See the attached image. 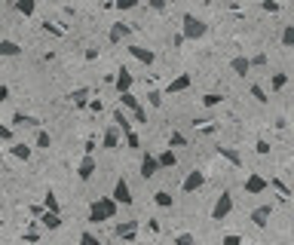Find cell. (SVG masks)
Wrapping results in <instances>:
<instances>
[{"label": "cell", "instance_id": "6da1fadb", "mask_svg": "<svg viewBox=\"0 0 294 245\" xmlns=\"http://www.w3.org/2000/svg\"><path fill=\"white\" fill-rule=\"evenodd\" d=\"M117 215V202L110 199V196H98L92 206H89V224H104V221H110Z\"/></svg>", "mask_w": 294, "mask_h": 245}, {"label": "cell", "instance_id": "7a4b0ae2", "mask_svg": "<svg viewBox=\"0 0 294 245\" xmlns=\"http://www.w3.org/2000/svg\"><path fill=\"white\" fill-rule=\"evenodd\" d=\"M181 34H184V40H202L208 34V25L202 19H196L193 13H184L181 16Z\"/></svg>", "mask_w": 294, "mask_h": 245}, {"label": "cell", "instance_id": "3957f363", "mask_svg": "<svg viewBox=\"0 0 294 245\" xmlns=\"http://www.w3.org/2000/svg\"><path fill=\"white\" fill-rule=\"evenodd\" d=\"M110 199H114L117 206H132V202H135V196H132V187H129V181H126V178H117V184H114V193H110Z\"/></svg>", "mask_w": 294, "mask_h": 245}, {"label": "cell", "instance_id": "277c9868", "mask_svg": "<svg viewBox=\"0 0 294 245\" xmlns=\"http://www.w3.org/2000/svg\"><path fill=\"white\" fill-rule=\"evenodd\" d=\"M233 212V196L230 193H220L217 199H214V209H211V218L214 221H224L227 215Z\"/></svg>", "mask_w": 294, "mask_h": 245}, {"label": "cell", "instance_id": "5b68a950", "mask_svg": "<svg viewBox=\"0 0 294 245\" xmlns=\"http://www.w3.org/2000/svg\"><path fill=\"white\" fill-rule=\"evenodd\" d=\"M132 34V25H126V22H117V25H110V31H107V40H110V43H123V40Z\"/></svg>", "mask_w": 294, "mask_h": 245}, {"label": "cell", "instance_id": "8992f818", "mask_svg": "<svg viewBox=\"0 0 294 245\" xmlns=\"http://www.w3.org/2000/svg\"><path fill=\"white\" fill-rule=\"evenodd\" d=\"M132 74H129V68H120L117 71V77H114V86H117V92L120 95H126V92H132Z\"/></svg>", "mask_w": 294, "mask_h": 245}, {"label": "cell", "instance_id": "52a82bcc", "mask_svg": "<svg viewBox=\"0 0 294 245\" xmlns=\"http://www.w3.org/2000/svg\"><path fill=\"white\" fill-rule=\"evenodd\" d=\"M267 187H270V181H267L264 175H248V178H245V193H251V196L264 193Z\"/></svg>", "mask_w": 294, "mask_h": 245}, {"label": "cell", "instance_id": "ba28073f", "mask_svg": "<svg viewBox=\"0 0 294 245\" xmlns=\"http://www.w3.org/2000/svg\"><path fill=\"white\" fill-rule=\"evenodd\" d=\"M129 52H132V58H138V62H141L144 68H151V65L157 62L154 49H147V46H138V43H135V46H129Z\"/></svg>", "mask_w": 294, "mask_h": 245}, {"label": "cell", "instance_id": "9c48e42d", "mask_svg": "<svg viewBox=\"0 0 294 245\" xmlns=\"http://www.w3.org/2000/svg\"><path fill=\"white\" fill-rule=\"evenodd\" d=\"M202 184H205V175H202V172H190L187 178H184L181 190H184V193H196V190H202Z\"/></svg>", "mask_w": 294, "mask_h": 245}, {"label": "cell", "instance_id": "30bf717a", "mask_svg": "<svg viewBox=\"0 0 294 245\" xmlns=\"http://www.w3.org/2000/svg\"><path fill=\"white\" fill-rule=\"evenodd\" d=\"M157 172H160L157 156H154V153H144V156H141V178H154Z\"/></svg>", "mask_w": 294, "mask_h": 245}, {"label": "cell", "instance_id": "8fae6325", "mask_svg": "<svg viewBox=\"0 0 294 245\" xmlns=\"http://www.w3.org/2000/svg\"><path fill=\"white\" fill-rule=\"evenodd\" d=\"M98 172V166H95V156H83V162H80V169H77V178L80 181H92V175Z\"/></svg>", "mask_w": 294, "mask_h": 245}, {"label": "cell", "instance_id": "7c38bea8", "mask_svg": "<svg viewBox=\"0 0 294 245\" xmlns=\"http://www.w3.org/2000/svg\"><path fill=\"white\" fill-rule=\"evenodd\" d=\"M270 215H273V206H257L251 212V224L254 227H267L270 224Z\"/></svg>", "mask_w": 294, "mask_h": 245}, {"label": "cell", "instance_id": "4fadbf2b", "mask_svg": "<svg viewBox=\"0 0 294 245\" xmlns=\"http://www.w3.org/2000/svg\"><path fill=\"white\" fill-rule=\"evenodd\" d=\"M184 89H190V74H178L172 83L166 86V92L169 95H175V92H184Z\"/></svg>", "mask_w": 294, "mask_h": 245}, {"label": "cell", "instance_id": "5bb4252c", "mask_svg": "<svg viewBox=\"0 0 294 245\" xmlns=\"http://www.w3.org/2000/svg\"><path fill=\"white\" fill-rule=\"evenodd\" d=\"M114 126H117V129L123 132V138H126L129 132H132V122H129V116L123 113V107H114Z\"/></svg>", "mask_w": 294, "mask_h": 245}, {"label": "cell", "instance_id": "9a60e30c", "mask_svg": "<svg viewBox=\"0 0 294 245\" xmlns=\"http://www.w3.org/2000/svg\"><path fill=\"white\" fill-rule=\"evenodd\" d=\"M230 71H233L236 77H245V74L251 71V58H248V55H236V58L230 62Z\"/></svg>", "mask_w": 294, "mask_h": 245}, {"label": "cell", "instance_id": "2e32d148", "mask_svg": "<svg viewBox=\"0 0 294 245\" xmlns=\"http://www.w3.org/2000/svg\"><path fill=\"white\" fill-rule=\"evenodd\" d=\"M120 239H126V242H132L135 239V233H138V221H126V224H117V230H114Z\"/></svg>", "mask_w": 294, "mask_h": 245}, {"label": "cell", "instance_id": "e0dca14e", "mask_svg": "<svg viewBox=\"0 0 294 245\" xmlns=\"http://www.w3.org/2000/svg\"><path fill=\"white\" fill-rule=\"evenodd\" d=\"M0 55H4V58H16V55H22V46L16 43V40H0Z\"/></svg>", "mask_w": 294, "mask_h": 245}, {"label": "cell", "instance_id": "ac0fdd59", "mask_svg": "<svg viewBox=\"0 0 294 245\" xmlns=\"http://www.w3.org/2000/svg\"><path fill=\"white\" fill-rule=\"evenodd\" d=\"M101 144H104L107 150H114V147H120V129H117V126H110V129L104 132V138H101Z\"/></svg>", "mask_w": 294, "mask_h": 245}, {"label": "cell", "instance_id": "d6986e66", "mask_svg": "<svg viewBox=\"0 0 294 245\" xmlns=\"http://www.w3.org/2000/svg\"><path fill=\"white\" fill-rule=\"evenodd\" d=\"M157 162H160V169H175V166H178V156H175V150L169 147V150H163V153L157 156Z\"/></svg>", "mask_w": 294, "mask_h": 245}, {"label": "cell", "instance_id": "ffe728a7", "mask_svg": "<svg viewBox=\"0 0 294 245\" xmlns=\"http://www.w3.org/2000/svg\"><path fill=\"white\" fill-rule=\"evenodd\" d=\"M13 126H40V119H37V116H31V113L16 110V113H13Z\"/></svg>", "mask_w": 294, "mask_h": 245}, {"label": "cell", "instance_id": "44dd1931", "mask_svg": "<svg viewBox=\"0 0 294 245\" xmlns=\"http://www.w3.org/2000/svg\"><path fill=\"white\" fill-rule=\"evenodd\" d=\"M40 224H43L46 230H58V227H61V215H55V212H43V215H40Z\"/></svg>", "mask_w": 294, "mask_h": 245}, {"label": "cell", "instance_id": "7402d4cb", "mask_svg": "<svg viewBox=\"0 0 294 245\" xmlns=\"http://www.w3.org/2000/svg\"><path fill=\"white\" fill-rule=\"evenodd\" d=\"M154 202H157L160 209H172V202H175V196H172L169 190H157V193H154Z\"/></svg>", "mask_w": 294, "mask_h": 245}, {"label": "cell", "instance_id": "603a6c76", "mask_svg": "<svg viewBox=\"0 0 294 245\" xmlns=\"http://www.w3.org/2000/svg\"><path fill=\"white\" fill-rule=\"evenodd\" d=\"M285 86H288V74L276 71V74L270 77V89H273V92H279V89H285Z\"/></svg>", "mask_w": 294, "mask_h": 245}, {"label": "cell", "instance_id": "cb8c5ba5", "mask_svg": "<svg viewBox=\"0 0 294 245\" xmlns=\"http://www.w3.org/2000/svg\"><path fill=\"white\" fill-rule=\"evenodd\" d=\"M10 153H13V156H16V159H25V162H28V159H31V153H34V150H31V147H28V144H22V141H19V144H13V147H10Z\"/></svg>", "mask_w": 294, "mask_h": 245}, {"label": "cell", "instance_id": "d4e9b609", "mask_svg": "<svg viewBox=\"0 0 294 245\" xmlns=\"http://www.w3.org/2000/svg\"><path fill=\"white\" fill-rule=\"evenodd\" d=\"M70 101L77 107H89V89H74L70 92Z\"/></svg>", "mask_w": 294, "mask_h": 245}, {"label": "cell", "instance_id": "484cf974", "mask_svg": "<svg viewBox=\"0 0 294 245\" xmlns=\"http://www.w3.org/2000/svg\"><path fill=\"white\" fill-rule=\"evenodd\" d=\"M16 13H22V16H34V10H37V4L34 0H16Z\"/></svg>", "mask_w": 294, "mask_h": 245}, {"label": "cell", "instance_id": "4316f807", "mask_svg": "<svg viewBox=\"0 0 294 245\" xmlns=\"http://www.w3.org/2000/svg\"><path fill=\"white\" fill-rule=\"evenodd\" d=\"M217 153L224 156L227 162H233V166H242V156H239V153H236L233 147H217Z\"/></svg>", "mask_w": 294, "mask_h": 245}, {"label": "cell", "instance_id": "83f0119b", "mask_svg": "<svg viewBox=\"0 0 294 245\" xmlns=\"http://www.w3.org/2000/svg\"><path fill=\"white\" fill-rule=\"evenodd\" d=\"M43 209H46V212H55V215H61V206H58V199H55V193H52V190L43 196Z\"/></svg>", "mask_w": 294, "mask_h": 245}, {"label": "cell", "instance_id": "f1b7e54d", "mask_svg": "<svg viewBox=\"0 0 294 245\" xmlns=\"http://www.w3.org/2000/svg\"><path fill=\"white\" fill-rule=\"evenodd\" d=\"M279 40H282V46H285V49H294V25H285Z\"/></svg>", "mask_w": 294, "mask_h": 245}, {"label": "cell", "instance_id": "f546056e", "mask_svg": "<svg viewBox=\"0 0 294 245\" xmlns=\"http://www.w3.org/2000/svg\"><path fill=\"white\" fill-rule=\"evenodd\" d=\"M251 98H254L257 104H267V101H270L267 89H264V86H257V83H251Z\"/></svg>", "mask_w": 294, "mask_h": 245}, {"label": "cell", "instance_id": "4dcf8cb0", "mask_svg": "<svg viewBox=\"0 0 294 245\" xmlns=\"http://www.w3.org/2000/svg\"><path fill=\"white\" fill-rule=\"evenodd\" d=\"M220 101H224V95H220V92H205L202 95V107H217Z\"/></svg>", "mask_w": 294, "mask_h": 245}, {"label": "cell", "instance_id": "1f68e13d", "mask_svg": "<svg viewBox=\"0 0 294 245\" xmlns=\"http://www.w3.org/2000/svg\"><path fill=\"white\" fill-rule=\"evenodd\" d=\"M37 147H40V150H49V147H52V138H49V132H46V129L37 132Z\"/></svg>", "mask_w": 294, "mask_h": 245}, {"label": "cell", "instance_id": "d6a6232c", "mask_svg": "<svg viewBox=\"0 0 294 245\" xmlns=\"http://www.w3.org/2000/svg\"><path fill=\"white\" fill-rule=\"evenodd\" d=\"M120 104H123V107H129V110H138V107H141V104H138V98H135L132 92H126V95H120Z\"/></svg>", "mask_w": 294, "mask_h": 245}, {"label": "cell", "instance_id": "836d02e7", "mask_svg": "<svg viewBox=\"0 0 294 245\" xmlns=\"http://www.w3.org/2000/svg\"><path fill=\"white\" fill-rule=\"evenodd\" d=\"M169 147H187V138H184L181 132H172V138H169Z\"/></svg>", "mask_w": 294, "mask_h": 245}, {"label": "cell", "instance_id": "e575fe53", "mask_svg": "<svg viewBox=\"0 0 294 245\" xmlns=\"http://www.w3.org/2000/svg\"><path fill=\"white\" fill-rule=\"evenodd\" d=\"M147 101H151V107H163V92H147Z\"/></svg>", "mask_w": 294, "mask_h": 245}, {"label": "cell", "instance_id": "d590c367", "mask_svg": "<svg viewBox=\"0 0 294 245\" xmlns=\"http://www.w3.org/2000/svg\"><path fill=\"white\" fill-rule=\"evenodd\" d=\"M80 245H101V242H98V236H95V233H89V230H86V233L80 236Z\"/></svg>", "mask_w": 294, "mask_h": 245}, {"label": "cell", "instance_id": "8d00e7d4", "mask_svg": "<svg viewBox=\"0 0 294 245\" xmlns=\"http://www.w3.org/2000/svg\"><path fill=\"white\" fill-rule=\"evenodd\" d=\"M172 245H196V239H193L190 233H181V236H178V239H175Z\"/></svg>", "mask_w": 294, "mask_h": 245}, {"label": "cell", "instance_id": "74e56055", "mask_svg": "<svg viewBox=\"0 0 294 245\" xmlns=\"http://www.w3.org/2000/svg\"><path fill=\"white\" fill-rule=\"evenodd\" d=\"M135 7H138L135 0H117V4H114V10H120V13L123 10H135Z\"/></svg>", "mask_w": 294, "mask_h": 245}, {"label": "cell", "instance_id": "f35d334b", "mask_svg": "<svg viewBox=\"0 0 294 245\" xmlns=\"http://www.w3.org/2000/svg\"><path fill=\"white\" fill-rule=\"evenodd\" d=\"M126 144H129V150H138V147H141V138H138L135 132H129V135H126Z\"/></svg>", "mask_w": 294, "mask_h": 245}, {"label": "cell", "instance_id": "ab89813d", "mask_svg": "<svg viewBox=\"0 0 294 245\" xmlns=\"http://www.w3.org/2000/svg\"><path fill=\"white\" fill-rule=\"evenodd\" d=\"M270 184H273V187H276V190H279V193H282V199H288V196H291V190H288V187H285V184H282V181H279V178H273V181H270Z\"/></svg>", "mask_w": 294, "mask_h": 245}, {"label": "cell", "instance_id": "60d3db41", "mask_svg": "<svg viewBox=\"0 0 294 245\" xmlns=\"http://www.w3.org/2000/svg\"><path fill=\"white\" fill-rule=\"evenodd\" d=\"M254 150L261 153V156H267L270 153V141H264V138H257V144H254Z\"/></svg>", "mask_w": 294, "mask_h": 245}, {"label": "cell", "instance_id": "b9f144b4", "mask_svg": "<svg viewBox=\"0 0 294 245\" xmlns=\"http://www.w3.org/2000/svg\"><path fill=\"white\" fill-rule=\"evenodd\" d=\"M220 245H242V239H239L236 233H227L224 239H220Z\"/></svg>", "mask_w": 294, "mask_h": 245}, {"label": "cell", "instance_id": "7bdbcfd3", "mask_svg": "<svg viewBox=\"0 0 294 245\" xmlns=\"http://www.w3.org/2000/svg\"><path fill=\"white\" fill-rule=\"evenodd\" d=\"M261 10H264V13H279L282 7H279V4H273V0H264V4H261Z\"/></svg>", "mask_w": 294, "mask_h": 245}, {"label": "cell", "instance_id": "ee69618b", "mask_svg": "<svg viewBox=\"0 0 294 245\" xmlns=\"http://www.w3.org/2000/svg\"><path fill=\"white\" fill-rule=\"evenodd\" d=\"M132 119H135V122H147V110H144V107L132 110Z\"/></svg>", "mask_w": 294, "mask_h": 245}, {"label": "cell", "instance_id": "f6af8a7d", "mask_svg": "<svg viewBox=\"0 0 294 245\" xmlns=\"http://www.w3.org/2000/svg\"><path fill=\"white\" fill-rule=\"evenodd\" d=\"M0 141H13V129L10 126H0Z\"/></svg>", "mask_w": 294, "mask_h": 245}, {"label": "cell", "instance_id": "bcb514c9", "mask_svg": "<svg viewBox=\"0 0 294 245\" xmlns=\"http://www.w3.org/2000/svg\"><path fill=\"white\" fill-rule=\"evenodd\" d=\"M264 65H267V55H264V52L251 58V68H264Z\"/></svg>", "mask_w": 294, "mask_h": 245}, {"label": "cell", "instance_id": "7dc6e473", "mask_svg": "<svg viewBox=\"0 0 294 245\" xmlns=\"http://www.w3.org/2000/svg\"><path fill=\"white\" fill-rule=\"evenodd\" d=\"M25 242H40V233H37V230H25Z\"/></svg>", "mask_w": 294, "mask_h": 245}, {"label": "cell", "instance_id": "c3c4849f", "mask_svg": "<svg viewBox=\"0 0 294 245\" xmlns=\"http://www.w3.org/2000/svg\"><path fill=\"white\" fill-rule=\"evenodd\" d=\"M43 31H49V34H55V37H61V34H64V31H61V28H58V25H49V22H46V25H43Z\"/></svg>", "mask_w": 294, "mask_h": 245}, {"label": "cell", "instance_id": "681fc988", "mask_svg": "<svg viewBox=\"0 0 294 245\" xmlns=\"http://www.w3.org/2000/svg\"><path fill=\"white\" fill-rule=\"evenodd\" d=\"M83 55H86V62H95V58H98V46H89Z\"/></svg>", "mask_w": 294, "mask_h": 245}, {"label": "cell", "instance_id": "f907efd6", "mask_svg": "<svg viewBox=\"0 0 294 245\" xmlns=\"http://www.w3.org/2000/svg\"><path fill=\"white\" fill-rule=\"evenodd\" d=\"M151 10L154 13H166V4H163V0H151Z\"/></svg>", "mask_w": 294, "mask_h": 245}, {"label": "cell", "instance_id": "816d5d0a", "mask_svg": "<svg viewBox=\"0 0 294 245\" xmlns=\"http://www.w3.org/2000/svg\"><path fill=\"white\" fill-rule=\"evenodd\" d=\"M101 107H104V104H101L98 98H92V101H89V110H92V113H101Z\"/></svg>", "mask_w": 294, "mask_h": 245}, {"label": "cell", "instance_id": "f5cc1de1", "mask_svg": "<svg viewBox=\"0 0 294 245\" xmlns=\"http://www.w3.org/2000/svg\"><path fill=\"white\" fill-rule=\"evenodd\" d=\"M83 147H86V156H92V153H95V138H86Z\"/></svg>", "mask_w": 294, "mask_h": 245}, {"label": "cell", "instance_id": "db71d44e", "mask_svg": "<svg viewBox=\"0 0 294 245\" xmlns=\"http://www.w3.org/2000/svg\"><path fill=\"white\" fill-rule=\"evenodd\" d=\"M172 46H175V49L184 46V34H175V37H172Z\"/></svg>", "mask_w": 294, "mask_h": 245}, {"label": "cell", "instance_id": "11a10c76", "mask_svg": "<svg viewBox=\"0 0 294 245\" xmlns=\"http://www.w3.org/2000/svg\"><path fill=\"white\" fill-rule=\"evenodd\" d=\"M43 212H46V209H43V202H40V206H31V215H34V218H40Z\"/></svg>", "mask_w": 294, "mask_h": 245}, {"label": "cell", "instance_id": "9f6ffc18", "mask_svg": "<svg viewBox=\"0 0 294 245\" xmlns=\"http://www.w3.org/2000/svg\"><path fill=\"white\" fill-rule=\"evenodd\" d=\"M7 98H10V86L0 83V101H7Z\"/></svg>", "mask_w": 294, "mask_h": 245}]
</instances>
